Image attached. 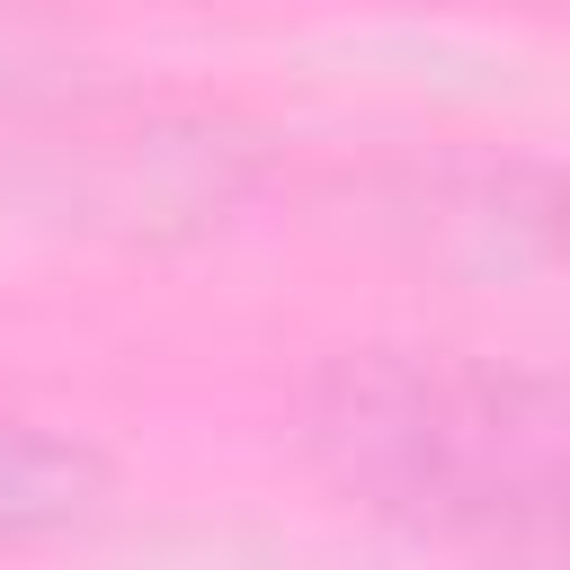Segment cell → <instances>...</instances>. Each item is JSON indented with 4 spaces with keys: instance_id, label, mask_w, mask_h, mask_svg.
Segmentation results:
<instances>
[{
    "instance_id": "cell-1",
    "label": "cell",
    "mask_w": 570,
    "mask_h": 570,
    "mask_svg": "<svg viewBox=\"0 0 570 570\" xmlns=\"http://www.w3.org/2000/svg\"><path fill=\"white\" fill-rule=\"evenodd\" d=\"M303 454L374 517L508 561L570 570V374L347 347L303 383Z\"/></svg>"
},
{
    "instance_id": "cell-2",
    "label": "cell",
    "mask_w": 570,
    "mask_h": 570,
    "mask_svg": "<svg viewBox=\"0 0 570 570\" xmlns=\"http://www.w3.org/2000/svg\"><path fill=\"white\" fill-rule=\"evenodd\" d=\"M107 499V454L89 436L36 428V419H0V552L9 543H45L62 525H89Z\"/></svg>"
},
{
    "instance_id": "cell-3",
    "label": "cell",
    "mask_w": 570,
    "mask_h": 570,
    "mask_svg": "<svg viewBox=\"0 0 570 570\" xmlns=\"http://www.w3.org/2000/svg\"><path fill=\"white\" fill-rule=\"evenodd\" d=\"M36 62H45V36H36L18 9H0V89H9V80H27Z\"/></svg>"
}]
</instances>
